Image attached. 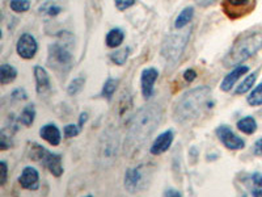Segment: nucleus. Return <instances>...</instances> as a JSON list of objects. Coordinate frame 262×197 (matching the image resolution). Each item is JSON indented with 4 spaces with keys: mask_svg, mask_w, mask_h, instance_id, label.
<instances>
[{
    "mask_svg": "<svg viewBox=\"0 0 262 197\" xmlns=\"http://www.w3.org/2000/svg\"><path fill=\"white\" fill-rule=\"evenodd\" d=\"M211 101V88L206 86L196 87L177 100L173 117L181 124L193 121L210 108Z\"/></svg>",
    "mask_w": 262,
    "mask_h": 197,
    "instance_id": "f257e3e1",
    "label": "nucleus"
},
{
    "mask_svg": "<svg viewBox=\"0 0 262 197\" xmlns=\"http://www.w3.org/2000/svg\"><path fill=\"white\" fill-rule=\"evenodd\" d=\"M162 108L158 105H147L139 109L131 120L128 139L131 143H136L148 138L151 133L159 126L162 121Z\"/></svg>",
    "mask_w": 262,
    "mask_h": 197,
    "instance_id": "f03ea898",
    "label": "nucleus"
},
{
    "mask_svg": "<svg viewBox=\"0 0 262 197\" xmlns=\"http://www.w3.org/2000/svg\"><path fill=\"white\" fill-rule=\"evenodd\" d=\"M262 48V33H252V35L240 37L234 42L230 53L224 58V65L227 67L238 66L246 61Z\"/></svg>",
    "mask_w": 262,
    "mask_h": 197,
    "instance_id": "7ed1b4c3",
    "label": "nucleus"
},
{
    "mask_svg": "<svg viewBox=\"0 0 262 197\" xmlns=\"http://www.w3.org/2000/svg\"><path fill=\"white\" fill-rule=\"evenodd\" d=\"M28 154L30 159L44 163V166H45L54 176L59 177L63 173L62 155H60V154L48 151L45 147H42L41 145H38L36 142H30V143H29Z\"/></svg>",
    "mask_w": 262,
    "mask_h": 197,
    "instance_id": "20e7f679",
    "label": "nucleus"
},
{
    "mask_svg": "<svg viewBox=\"0 0 262 197\" xmlns=\"http://www.w3.org/2000/svg\"><path fill=\"white\" fill-rule=\"evenodd\" d=\"M188 33L185 35H170L162 45V56L166 61H177L188 42Z\"/></svg>",
    "mask_w": 262,
    "mask_h": 197,
    "instance_id": "39448f33",
    "label": "nucleus"
},
{
    "mask_svg": "<svg viewBox=\"0 0 262 197\" xmlns=\"http://www.w3.org/2000/svg\"><path fill=\"white\" fill-rule=\"evenodd\" d=\"M72 63V56L64 46L54 44L48 49V65L56 70L68 71Z\"/></svg>",
    "mask_w": 262,
    "mask_h": 197,
    "instance_id": "423d86ee",
    "label": "nucleus"
},
{
    "mask_svg": "<svg viewBox=\"0 0 262 197\" xmlns=\"http://www.w3.org/2000/svg\"><path fill=\"white\" fill-rule=\"evenodd\" d=\"M148 172L146 171L143 166L134 167V168L128 169V172L124 175V188L130 193H136L143 188H146V179H147Z\"/></svg>",
    "mask_w": 262,
    "mask_h": 197,
    "instance_id": "0eeeda50",
    "label": "nucleus"
},
{
    "mask_svg": "<svg viewBox=\"0 0 262 197\" xmlns=\"http://www.w3.org/2000/svg\"><path fill=\"white\" fill-rule=\"evenodd\" d=\"M216 137L230 150H242L245 147L244 139L234 134L232 129L227 125H220L216 129Z\"/></svg>",
    "mask_w": 262,
    "mask_h": 197,
    "instance_id": "6e6552de",
    "label": "nucleus"
},
{
    "mask_svg": "<svg viewBox=\"0 0 262 197\" xmlns=\"http://www.w3.org/2000/svg\"><path fill=\"white\" fill-rule=\"evenodd\" d=\"M114 133L116 131H104L102 139L100 142V156L104 158V162L114 159V156L117 155L118 137Z\"/></svg>",
    "mask_w": 262,
    "mask_h": 197,
    "instance_id": "1a4fd4ad",
    "label": "nucleus"
},
{
    "mask_svg": "<svg viewBox=\"0 0 262 197\" xmlns=\"http://www.w3.org/2000/svg\"><path fill=\"white\" fill-rule=\"evenodd\" d=\"M16 49H18V54L21 58L30 59L33 58V57L36 56V53H37V41H36V38L33 37V36L25 33V35H22L18 38Z\"/></svg>",
    "mask_w": 262,
    "mask_h": 197,
    "instance_id": "9d476101",
    "label": "nucleus"
},
{
    "mask_svg": "<svg viewBox=\"0 0 262 197\" xmlns=\"http://www.w3.org/2000/svg\"><path fill=\"white\" fill-rule=\"evenodd\" d=\"M159 76V71L155 67H150V69L143 70L142 73V94L146 100H150L154 95V87H155L156 79Z\"/></svg>",
    "mask_w": 262,
    "mask_h": 197,
    "instance_id": "9b49d317",
    "label": "nucleus"
},
{
    "mask_svg": "<svg viewBox=\"0 0 262 197\" xmlns=\"http://www.w3.org/2000/svg\"><path fill=\"white\" fill-rule=\"evenodd\" d=\"M18 183L24 189L37 190L40 188V173L34 167H25L18 177Z\"/></svg>",
    "mask_w": 262,
    "mask_h": 197,
    "instance_id": "f8f14e48",
    "label": "nucleus"
},
{
    "mask_svg": "<svg viewBox=\"0 0 262 197\" xmlns=\"http://www.w3.org/2000/svg\"><path fill=\"white\" fill-rule=\"evenodd\" d=\"M250 6V0H224L223 10L230 19H238L244 15V10Z\"/></svg>",
    "mask_w": 262,
    "mask_h": 197,
    "instance_id": "ddd939ff",
    "label": "nucleus"
},
{
    "mask_svg": "<svg viewBox=\"0 0 262 197\" xmlns=\"http://www.w3.org/2000/svg\"><path fill=\"white\" fill-rule=\"evenodd\" d=\"M34 78H36V88H37V94L40 96L48 94L52 90V84H50V78L48 74L44 67L41 66H36L34 67Z\"/></svg>",
    "mask_w": 262,
    "mask_h": 197,
    "instance_id": "4468645a",
    "label": "nucleus"
},
{
    "mask_svg": "<svg viewBox=\"0 0 262 197\" xmlns=\"http://www.w3.org/2000/svg\"><path fill=\"white\" fill-rule=\"evenodd\" d=\"M173 138H174V135H173L172 130H166L164 131V133H162V134L155 139V142L152 143L151 149H150L151 154H154V155H160L162 152L168 151L170 145H172Z\"/></svg>",
    "mask_w": 262,
    "mask_h": 197,
    "instance_id": "2eb2a0df",
    "label": "nucleus"
},
{
    "mask_svg": "<svg viewBox=\"0 0 262 197\" xmlns=\"http://www.w3.org/2000/svg\"><path fill=\"white\" fill-rule=\"evenodd\" d=\"M248 66H238V67H234L231 73H228L227 75L224 76V79H223V82L220 83V90L224 91V92L231 91L232 87L236 84V82H238L242 75H245V74L248 73Z\"/></svg>",
    "mask_w": 262,
    "mask_h": 197,
    "instance_id": "dca6fc26",
    "label": "nucleus"
},
{
    "mask_svg": "<svg viewBox=\"0 0 262 197\" xmlns=\"http://www.w3.org/2000/svg\"><path fill=\"white\" fill-rule=\"evenodd\" d=\"M40 135H41L42 139H45L46 142H48L52 146H58L60 143V139H62L60 130L54 124L44 125L40 130Z\"/></svg>",
    "mask_w": 262,
    "mask_h": 197,
    "instance_id": "f3484780",
    "label": "nucleus"
},
{
    "mask_svg": "<svg viewBox=\"0 0 262 197\" xmlns=\"http://www.w3.org/2000/svg\"><path fill=\"white\" fill-rule=\"evenodd\" d=\"M18 76V70L10 65H2L0 66V82L2 84H8L14 82Z\"/></svg>",
    "mask_w": 262,
    "mask_h": 197,
    "instance_id": "a211bd4d",
    "label": "nucleus"
},
{
    "mask_svg": "<svg viewBox=\"0 0 262 197\" xmlns=\"http://www.w3.org/2000/svg\"><path fill=\"white\" fill-rule=\"evenodd\" d=\"M124 35L121 29L114 28L112 29L106 36V45L112 49H116L118 46H121V44L124 42Z\"/></svg>",
    "mask_w": 262,
    "mask_h": 197,
    "instance_id": "6ab92c4d",
    "label": "nucleus"
},
{
    "mask_svg": "<svg viewBox=\"0 0 262 197\" xmlns=\"http://www.w3.org/2000/svg\"><path fill=\"white\" fill-rule=\"evenodd\" d=\"M238 129L245 134H253L257 130V122L252 116H246V117L238 120Z\"/></svg>",
    "mask_w": 262,
    "mask_h": 197,
    "instance_id": "aec40b11",
    "label": "nucleus"
},
{
    "mask_svg": "<svg viewBox=\"0 0 262 197\" xmlns=\"http://www.w3.org/2000/svg\"><path fill=\"white\" fill-rule=\"evenodd\" d=\"M249 192L252 196L262 197V175L261 173H253L249 177Z\"/></svg>",
    "mask_w": 262,
    "mask_h": 197,
    "instance_id": "412c9836",
    "label": "nucleus"
},
{
    "mask_svg": "<svg viewBox=\"0 0 262 197\" xmlns=\"http://www.w3.org/2000/svg\"><path fill=\"white\" fill-rule=\"evenodd\" d=\"M194 15L193 7H186L185 10L181 11V14L177 16L176 21H174V28L176 29H182L184 27H186L192 21V18Z\"/></svg>",
    "mask_w": 262,
    "mask_h": 197,
    "instance_id": "4be33fe9",
    "label": "nucleus"
},
{
    "mask_svg": "<svg viewBox=\"0 0 262 197\" xmlns=\"http://www.w3.org/2000/svg\"><path fill=\"white\" fill-rule=\"evenodd\" d=\"M34 117H36V108L33 104H29V105H26V107L24 108V111L21 112V116H20V122L21 124H24L25 126H30L32 124H33V121H34Z\"/></svg>",
    "mask_w": 262,
    "mask_h": 197,
    "instance_id": "5701e85b",
    "label": "nucleus"
},
{
    "mask_svg": "<svg viewBox=\"0 0 262 197\" xmlns=\"http://www.w3.org/2000/svg\"><path fill=\"white\" fill-rule=\"evenodd\" d=\"M128 56H130V48H124V49H117L116 52L112 53L110 59L112 62L116 63L118 66H122L126 63Z\"/></svg>",
    "mask_w": 262,
    "mask_h": 197,
    "instance_id": "b1692460",
    "label": "nucleus"
},
{
    "mask_svg": "<svg viewBox=\"0 0 262 197\" xmlns=\"http://www.w3.org/2000/svg\"><path fill=\"white\" fill-rule=\"evenodd\" d=\"M248 104L252 107H260L262 105V83L256 87L254 90L248 95Z\"/></svg>",
    "mask_w": 262,
    "mask_h": 197,
    "instance_id": "393cba45",
    "label": "nucleus"
},
{
    "mask_svg": "<svg viewBox=\"0 0 262 197\" xmlns=\"http://www.w3.org/2000/svg\"><path fill=\"white\" fill-rule=\"evenodd\" d=\"M117 86H118V80L113 79V78H109V79L104 83L102 96L106 97L108 100H110L112 96H113L114 92H116V90H117Z\"/></svg>",
    "mask_w": 262,
    "mask_h": 197,
    "instance_id": "a878e982",
    "label": "nucleus"
},
{
    "mask_svg": "<svg viewBox=\"0 0 262 197\" xmlns=\"http://www.w3.org/2000/svg\"><path fill=\"white\" fill-rule=\"evenodd\" d=\"M256 78H257V74H250L249 76H246L244 80H242V83L238 87V90H236V94L242 95L245 94V92H248V91L252 90L253 84L256 82Z\"/></svg>",
    "mask_w": 262,
    "mask_h": 197,
    "instance_id": "bb28decb",
    "label": "nucleus"
},
{
    "mask_svg": "<svg viewBox=\"0 0 262 197\" xmlns=\"http://www.w3.org/2000/svg\"><path fill=\"white\" fill-rule=\"evenodd\" d=\"M10 7L14 12L21 14V12H26L30 8V2L29 0H10Z\"/></svg>",
    "mask_w": 262,
    "mask_h": 197,
    "instance_id": "cd10ccee",
    "label": "nucleus"
},
{
    "mask_svg": "<svg viewBox=\"0 0 262 197\" xmlns=\"http://www.w3.org/2000/svg\"><path fill=\"white\" fill-rule=\"evenodd\" d=\"M84 83H86V80H84L83 78H76V79H74L68 86V94L70 95L79 94L80 91H82V88H83Z\"/></svg>",
    "mask_w": 262,
    "mask_h": 197,
    "instance_id": "c85d7f7f",
    "label": "nucleus"
},
{
    "mask_svg": "<svg viewBox=\"0 0 262 197\" xmlns=\"http://www.w3.org/2000/svg\"><path fill=\"white\" fill-rule=\"evenodd\" d=\"M63 133H64V137H67V138H72V137H76V135L79 134L80 128H78V126L74 124L66 125Z\"/></svg>",
    "mask_w": 262,
    "mask_h": 197,
    "instance_id": "c756f323",
    "label": "nucleus"
},
{
    "mask_svg": "<svg viewBox=\"0 0 262 197\" xmlns=\"http://www.w3.org/2000/svg\"><path fill=\"white\" fill-rule=\"evenodd\" d=\"M114 3H116V7L118 8L120 11H124L130 8L131 6H134L135 0H114Z\"/></svg>",
    "mask_w": 262,
    "mask_h": 197,
    "instance_id": "7c9ffc66",
    "label": "nucleus"
},
{
    "mask_svg": "<svg viewBox=\"0 0 262 197\" xmlns=\"http://www.w3.org/2000/svg\"><path fill=\"white\" fill-rule=\"evenodd\" d=\"M60 11H62V8L59 7V6L48 4V7H46L45 12H46V15H48V16H52V18H56V15L60 14Z\"/></svg>",
    "mask_w": 262,
    "mask_h": 197,
    "instance_id": "2f4dec72",
    "label": "nucleus"
},
{
    "mask_svg": "<svg viewBox=\"0 0 262 197\" xmlns=\"http://www.w3.org/2000/svg\"><path fill=\"white\" fill-rule=\"evenodd\" d=\"M0 168H2V175H0V185H4L6 184V181H7V163L6 162H0Z\"/></svg>",
    "mask_w": 262,
    "mask_h": 197,
    "instance_id": "473e14b6",
    "label": "nucleus"
},
{
    "mask_svg": "<svg viewBox=\"0 0 262 197\" xmlns=\"http://www.w3.org/2000/svg\"><path fill=\"white\" fill-rule=\"evenodd\" d=\"M196 78V70L193 69H188L185 73H184V79L186 80V82H193L194 79Z\"/></svg>",
    "mask_w": 262,
    "mask_h": 197,
    "instance_id": "72a5a7b5",
    "label": "nucleus"
},
{
    "mask_svg": "<svg viewBox=\"0 0 262 197\" xmlns=\"http://www.w3.org/2000/svg\"><path fill=\"white\" fill-rule=\"evenodd\" d=\"M12 96L14 97V99H18V100H25L26 99V94H25L24 90H20V88H18V90L14 91V94H12Z\"/></svg>",
    "mask_w": 262,
    "mask_h": 197,
    "instance_id": "f704fd0d",
    "label": "nucleus"
},
{
    "mask_svg": "<svg viewBox=\"0 0 262 197\" xmlns=\"http://www.w3.org/2000/svg\"><path fill=\"white\" fill-rule=\"evenodd\" d=\"M218 0H196V4H200L202 7H208V6H212L214 3H216Z\"/></svg>",
    "mask_w": 262,
    "mask_h": 197,
    "instance_id": "c9c22d12",
    "label": "nucleus"
},
{
    "mask_svg": "<svg viewBox=\"0 0 262 197\" xmlns=\"http://www.w3.org/2000/svg\"><path fill=\"white\" fill-rule=\"evenodd\" d=\"M254 152L257 155H262V138H260L254 143Z\"/></svg>",
    "mask_w": 262,
    "mask_h": 197,
    "instance_id": "e433bc0d",
    "label": "nucleus"
},
{
    "mask_svg": "<svg viewBox=\"0 0 262 197\" xmlns=\"http://www.w3.org/2000/svg\"><path fill=\"white\" fill-rule=\"evenodd\" d=\"M86 120H88V114H86V112L80 114V117H79V128L80 129L83 128L84 124H86Z\"/></svg>",
    "mask_w": 262,
    "mask_h": 197,
    "instance_id": "4c0bfd02",
    "label": "nucleus"
},
{
    "mask_svg": "<svg viewBox=\"0 0 262 197\" xmlns=\"http://www.w3.org/2000/svg\"><path fill=\"white\" fill-rule=\"evenodd\" d=\"M164 194H166V196H172V197L181 196V193H180L178 190H174V189H166V192H164Z\"/></svg>",
    "mask_w": 262,
    "mask_h": 197,
    "instance_id": "58836bf2",
    "label": "nucleus"
}]
</instances>
